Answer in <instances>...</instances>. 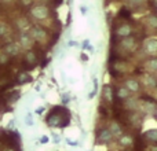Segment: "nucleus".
<instances>
[{
  "label": "nucleus",
  "mask_w": 157,
  "mask_h": 151,
  "mask_svg": "<svg viewBox=\"0 0 157 151\" xmlns=\"http://www.w3.org/2000/svg\"><path fill=\"white\" fill-rule=\"evenodd\" d=\"M58 111L59 113H57V110L52 109L51 114L46 120L47 125H50V127H66L69 124V118L71 117H69L68 110H65L63 107H58Z\"/></svg>",
  "instance_id": "f257e3e1"
},
{
  "label": "nucleus",
  "mask_w": 157,
  "mask_h": 151,
  "mask_svg": "<svg viewBox=\"0 0 157 151\" xmlns=\"http://www.w3.org/2000/svg\"><path fill=\"white\" fill-rule=\"evenodd\" d=\"M30 14H32V17L35 19H37V21H43V19H46L47 17H48L50 11L46 6L39 4V6H35V7L30 10Z\"/></svg>",
  "instance_id": "f03ea898"
},
{
  "label": "nucleus",
  "mask_w": 157,
  "mask_h": 151,
  "mask_svg": "<svg viewBox=\"0 0 157 151\" xmlns=\"http://www.w3.org/2000/svg\"><path fill=\"white\" fill-rule=\"evenodd\" d=\"M144 52L150 57H155L157 52V40L156 39H146V41L144 43Z\"/></svg>",
  "instance_id": "7ed1b4c3"
},
{
  "label": "nucleus",
  "mask_w": 157,
  "mask_h": 151,
  "mask_svg": "<svg viewBox=\"0 0 157 151\" xmlns=\"http://www.w3.org/2000/svg\"><path fill=\"white\" fill-rule=\"evenodd\" d=\"M131 33H132V28H131V25H128V24L119 25V26L116 28V30H114L116 37H120V39L128 37V36H131Z\"/></svg>",
  "instance_id": "20e7f679"
},
{
  "label": "nucleus",
  "mask_w": 157,
  "mask_h": 151,
  "mask_svg": "<svg viewBox=\"0 0 157 151\" xmlns=\"http://www.w3.org/2000/svg\"><path fill=\"white\" fill-rule=\"evenodd\" d=\"M30 36H32V39L33 40H36V41H44L47 39V32L43 29V28H40V26H33L32 29H30V33H29Z\"/></svg>",
  "instance_id": "39448f33"
},
{
  "label": "nucleus",
  "mask_w": 157,
  "mask_h": 151,
  "mask_svg": "<svg viewBox=\"0 0 157 151\" xmlns=\"http://www.w3.org/2000/svg\"><path fill=\"white\" fill-rule=\"evenodd\" d=\"M24 62L28 68H33V66H36L37 65V55H36V52L32 51V50H29V51L25 54Z\"/></svg>",
  "instance_id": "423d86ee"
},
{
  "label": "nucleus",
  "mask_w": 157,
  "mask_h": 151,
  "mask_svg": "<svg viewBox=\"0 0 157 151\" xmlns=\"http://www.w3.org/2000/svg\"><path fill=\"white\" fill-rule=\"evenodd\" d=\"M33 43H35V40L32 39V36H30L29 33H22V35L19 36V44H21V47H24V48L30 50Z\"/></svg>",
  "instance_id": "0eeeda50"
},
{
  "label": "nucleus",
  "mask_w": 157,
  "mask_h": 151,
  "mask_svg": "<svg viewBox=\"0 0 157 151\" xmlns=\"http://www.w3.org/2000/svg\"><path fill=\"white\" fill-rule=\"evenodd\" d=\"M19 51H21V48L17 43H8L4 47V54L8 55V57H15V55L19 54Z\"/></svg>",
  "instance_id": "6e6552de"
},
{
  "label": "nucleus",
  "mask_w": 157,
  "mask_h": 151,
  "mask_svg": "<svg viewBox=\"0 0 157 151\" xmlns=\"http://www.w3.org/2000/svg\"><path fill=\"white\" fill-rule=\"evenodd\" d=\"M112 139H113V135L110 133V131L109 129H102L99 133H98V142L99 143H109V142H112Z\"/></svg>",
  "instance_id": "1a4fd4ad"
},
{
  "label": "nucleus",
  "mask_w": 157,
  "mask_h": 151,
  "mask_svg": "<svg viewBox=\"0 0 157 151\" xmlns=\"http://www.w3.org/2000/svg\"><path fill=\"white\" fill-rule=\"evenodd\" d=\"M121 47L125 50H130V51H132L134 48H135V44H136V40L132 37V36H128V37H124L121 40Z\"/></svg>",
  "instance_id": "9d476101"
},
{
  "label": "nucleus",
  "mask_w": 157,
  "mask_h": 151,
  "mask_svg": "<svg viewBox=\"0 0 157 151\" xmlns=\"http://www.w3.org/2000/svg\"><path fill=\"white\" fill-rule=\"evenodd\" d=\"M108 129L110 131V133L113 135V138H120V136L123 135L121 127H120V124H119V122H116V121L110 122V125H109Z\"/></svg>",
  "instance_id": "9b49d317"
},
{
  "label": "nucleus",
  "mask_w": 157,
  "mask_h": 151,
  "mask_svg": "<svg viewBox=\"0 0 157 151\" xmlns=\"http://www.w3.org/2000/svg\"><path fill=\"white\" fill-rule=\"evenodd\" d=\"M125 89H128V92H138L139 91V83L135 78H130L124 83Z\"/></svg>",
  "instance_id": "f8f14e48"
},
{
  "label": "nucleus",
  "mask_w": 157,
  "mask_h": 151,
  "mask_svg": "<svg viewBox=\"0 0 157 151\" xmlns=\"http://www.w3.org/2000/svg\"><path fill=\"white\" fill-rule=\"evenodd\" d=\"M145 68H146V70L149 72V73L155 74L157 72V59L155 57H152L150 59H147L146 62H145Z\"/></svg>",
  "instance_id": "ddd939ff"
},
{
  "label": "nucleus",
  "mask_w": 157,
  "mask_h": 151,
  "mask_svg": "<svg viewBox=\"0 0 157 151\" xmlns=\"http://www.w3.org/2000/svg\"><path fill=\"white\" fill-rule=\"evenodd\" d=\"M119 143H120V146H123V147H131L134 144V138L130 135H124V133H123L119 138Z\"/></svg>",
  "instance_id": "4468645a"
},
{
  "label": "nucleus",
  "mask_w": 157,
  "mask_h": 151,
  "mask_svg": "<svg viewBox=\"0 0 157 151\" xmlns=\"http://www.w3.org/2000/svg\"><path fill=\"white\" fill-rule=\"evenodd\" d=\"M142 138H144L146 142H149V143H156V140H157V131L156 129L146 131V132L144 133V136H142Z\"/></svg>",
  "instance_id": "2eb2a0df"
},
{
  "label": "nucleus",
  "mask_w": 157,
  "mask_h": 151,
  "mask_svg": "<svg viewBox=\"0 0 157 151\" xmlns=\"http://www.w3.org/2000/svg\"><path fill=\"white\" fill-rule=\"evenodd\" d=\"M142 109H144L146 113L153 114L156 111V105H155V102H153V100H146V102L142 103Z\"/></svg>",
  "instance_id": "dca6fc26"
},
{
  "label": "nucleus",
  "mask_w": 157,
  "mask_h": 151,
  "mask_svg": "<svg viewBox=\"0 0 157 151\" xmlns=\"http://www.w3.org/2000/svg\"><path fill=\"white\" fill-rule=\"evenodd\" d=\"M127 102H125V105H124V107L127 109V110H130V111H135L136 109L139 107V103H138V100L136 99H125Z\"/></svg>",
  "instance_id": "f3484780"
},
{
  "label": "nucleus",
  "mask_w": 157,
  "mask_h": 151,
  "mask_svg": "<svg viewBox=\"0 0 157 151\" xmlns=\"http://www.w3.org/2000/svg\"><path fill=\"white\" fill-rule=\"evenodd\" d=\"M103 99H105V102H108V103H113V91L110 89V87H105Z\"/></svg>",
  "instance_id": "a211bd4d"
},
{
  "label": "nucleus",
  "mask_w": 157,
  "mask_h": 151,
  "mask_svg": "<svg viewBox=\"0 0 157 151\" xmlns=\"http://www.w3.org/2000/svg\"><path fill=\"white\" fill-rule=\"evenodd\" d=\"M145 84H146L147 87H150V88H156V77L155 74H146L145 76Z\"/></svg>",
  "instance_id": "6ab92c4d"
},
{
  "label": "nucleus",
  "mask_w": 157,
  "mask_h": 151,
  "mask_svg": "<svg viewBox=\"0 0 157 151\" xmlns=\"http://www.w3.org/2000/svg\"><path fill=\"white\" fill-rule=\"evenodd\" d=\"M116 96H117V99H120V100L127 99V98L130 96V92H128V89H125V88H119L116 91Z\"/></svg>",
  "instance_id": "aec40b11"
},
{
  "label": "nucleus",
  "mask_w": 157,
  "mask_h": 151,
  "mask_svg": "<svg viewBox=\"0 0 157 151\" xmlns=\"http://www.w3.org/2000/svg\"><path fill=\"white\" fill-rule=\"evenodd\" d=\"M146 24L149 25L150 28H153V29H155V28H157V18L155 15H149L146 18Z\"/></svg>",
  "instance_id": "412c9836"
},
{
  "label": "nucleus",
  "mask_w": 157,
  "mask_h": 151,
  "mask_svg": "<svg viewBox=\"0 0 157 151\" xmlns=\"http://www.w3.org/2000/svg\"><path fill=\"white\" fill-rule=\"evenodd\" d=\"M32 80V77H30L28 73H22L18 76V83L19 84H24V83H29V81Z\"/></svg>",
  "instance_id": "4be33fe9"
},
{
  "label": "nucleus",
  "mask_w": 157,
  "mask_h": 151,
  "mask_svg": "<svg viewBox=\"0 0 157 151\" xmlns=\"http://www.w3.org/2000/svg\"><path fill=\"white\" fill-rule=\"evenodd\" d=\"M8 61H10V57L6 54H0V65H6V63H8Z\"/></svg>",
  "instance_id": "5701e85b"
},
{
  "label": "nucleus",
  "mask_w": 157,
  "mask_h": 151,
  "mask_svg": "<svg viewBox=\"0 0 157 151\" xmlns=\"http://www.w3.org/2000/svg\"><path fill=\"white\" fill-rule=\"evenodd\" d=\"M6 33H7V26H6L4 24H2V22H0V37H3Z\"/></svg>",
  "instance_id": "b1692460"
},
{
  "label": "nucleus",
  "mask_w": 157,
  "mask_h": 151,
  "mask_svg": "<svg viewBox=\"0 0 157 151\" xmlns=\"http://www.w3.org/2000/svg\"><path fill=\"white\" fill-rule=\"evenodd\" d=\"M22 6H30L33 3V0H21Z\"/></svg>",
  "instance_id": "393cba45"
},
{
  "label": "nucleus",
  "mask_w": 157,
  "mask_h": 151,
  "mask_svg": "<svg viewBox=\"0 0 157 151\" xmlns=\"http://www.w3.org/2000/svg\"><path fill=\"white\" fill-rule=\"evenodd\" d=\"M130 3H132V4H141V3H144L145 0H128Z\"/></svg>",
  "instance_id": "a878e982"
},
{
  "label": "nucleus",
  "mask_w": 157,
  "mask_h": 151,
  "mask_svg": "<svg viewBox=\"0 0 157 151\" xmlns=\"http://www.w3.org/2000/svg\"><path fill=\"white\" fill-rule=\"evenodd\" d=\"M2 2L3 3H7V4H8V3H13V0H2Z\"/></svg>",
  "instance_id": "bb28decb"
},
{
  "label": "nucleus",
  "mask_w": 157,
  "mask_h": 151,
  "mask_svg": "<svg viewBox=\"0 0 157 151\" xmlns=\"http://www.w3.org/2000/svg\"><path fill=\"white\" fill-rule=\"evenodd\" d=\"M0 13H2V4H0Z\"/></svg>",
  "instance_id": "cd10ccee"
}]
</instances>
